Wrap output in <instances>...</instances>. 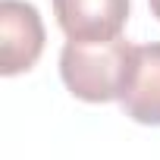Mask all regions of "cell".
Segmentation results:
<instances>
[{"mask_svg":"<svg viewBox=\"0 0 160 160\" xmlns=\"http://www.w3.org/2000/svg\"><path fill=\"white\" fill-rule=\"evenodd\" d=\"M135 44L113 41H66L60 53V75L66 88L88 104L119 101Z\"/></svg>","mask_w":160,"mask_h":160,"instance_id":"6da1fadb","label":"cell"},{"mask_svg":"<svg viewBox=\"0 0 160 160\" xmlns=\"http://www.w3.org/2000/svg\"><path fill=\"white\" fill-rule=\"evenodd\" d=\"M44 50V22L25 0L0 3V72L16 75L38 63Z\"/></svg>","mask_w":160,"mask_h":160,"instance_id":"7a4b0ae2","label":"cell"},{"mask_svg":"<svg viewBox=\"0 0 160 160\" xmlns=\"http://www.w3.org/2000/svg\"><path fill=\"white\" fill-rule=\"evenodd\" d=\"M53 16L69 41H113L129 19V0H53Z\"/></svg>","mask_w":160,"mask_h":160,"instance_id":"3957f363","label":"cell"},{"mask_svg":"<svg viewBox=\"0 0 160 160\" xmlns=\"http://www.w3.org/2000/svg\"><path fill=\"white\" fill-rule=\"evenodd\" d=\"M119 104L135 122L160 126V41L135 44Z\"/></svg>","mask_w":160,"mask_h":160,"instance_id":"277c9868","label":"cell"},{"mask_svg":"<svg viewBox=\"0 0 160 160\" xmlns=\"http://www.w3.org/2000/svg\"><path fill=\"white\" fill-rule=\"evenodd\" d=\"M148 3H151V13L160 19V0H148Z\"/></svg>","mask_w":160,"mask_h":160,"instance_id":"5b68a950","label":"cell"}]
</instances>
